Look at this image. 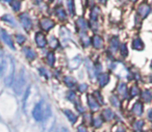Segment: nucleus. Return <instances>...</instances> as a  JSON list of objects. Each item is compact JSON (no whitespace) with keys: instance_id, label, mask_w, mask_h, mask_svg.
I'll return each mask as SVG.
<instances>
[{"instance_id":"22","label":"nucleus","mask_w":152,"mask_h":132,"mask_svg":"<svg viewBox=\"0 0 152 132\" xmlns=\"http://www.w3.org/2000/svg\"><path fill=\"white\" fill-rule=\"evenodd\" d=\"M99 1H100L101 3H105V2H106V0H99Z\"/></svg>"},{"instance_id":"6","label":"nucleus","mask_w":152,"mask_h":132,"mask_svg":"<svg viewBox=\"0 0 152 132\" xmlns=\"http://www.w3.org/2000/svg\"><path fill=\"white\" fill-rule=\"evenodd\" d=\"M1 38L3 39V41H4L5 42V44H7L9 45L10 47H11V48H14V45H13V42H12V40H11V38H10L9 36H7V34L5 31H3V30H1Z\"/></svg>"},{"instance_id":"17","label":"nucleus","mask_w":152,"mask_h":132,"mask_svg":"<svg viewBox=\"0 0 152 132\" xmlns=\"http://www.w3.org/2000/svg\"><path fill=\"white\" fill-rule=\"evenodd\" d=\"M16 40H17V42L19 43V44H22V43L25 41V38H24L23 36H20V34H18V36H16Z\"/></svg>"},{"instance_id":"13","label":"nucleus","mask_w":152,"mask_h":132,"mask_svg":"<svg viewBox=\"0 0 152 132\" xmlns=\"http://www.w3.org/2000/svg\"><path fill=\"white\" fill-rule=\"evenodd\" d=\"M68 7H69V11L71 13V15H73L75 13L74 11V1L73 0H68Z\"/></svg>"},{"instance_id":"9","label":"nucleus","mask_w":152,"mask_h":132,"mask_svg":"<svg viewBox=\"0 0 152 132\" xmlns=\"http://www.w3.org/2000/svg\"><path fill=\"white\" fill-rule=\"evenodd\" d=\"M5 70V61L2 56H0V77L3 75Z\"/></svg>"},{"instance_id":"4","label":"nucleus","mask_w":152,"mask_h":132,"mask_svg":"<svg viewBox=\"0 0 152 132\" xmlns=\"http://www.w3.org/2000/svg\"><path fill=\"white\" fill-rule=\"evenodd\" d=\"M40 25L44 30H49L54 26V22L49 18H44L40 21Z\"/></svg>"},{"instance_id":"3","label":"nucleus","mask_w":152,"mask_h":132,"mask_svg":"<svg viewBox=\"0 0 152 132\" xmlns=\"http://www.w3.org/2000/svg\"><path fill=\"white\" fill-rule=\"evenodd\" d=\"M20 22L22 23V25H23V27L25 28V29L29 30L30 28H31V26H32L31 20L28 17L27 14H22V15L20 16Z\"/></svg>"},{"instance_id":"14","label":"nucleus","mask_w":152,"mask_h":132,"mask_svg":"<svg viewBox=\"0 0 152 132\" xmlns=\"http://www.w3.org/2000/svg\"><path fill=\"white\" fill-rule=\"evenodd\" d=\"M2 20H4V21H7V22H9V23H11L12 25L14 26V24H15V22H14V19H13V17L12 16H10V15H5V16H3L2 17Z\"/></svg>"},{"instance_id":"12","label":"nucleus","mask_w":152,"mask_h":132,"mask_svg":"<svg viewBox=\"0 0 152 132\" xmlns=\"http://www.w3.org/2000/svg\"><path fill=\"white\" fill-rule=\"evenodd\" d=\"M12 7H13V9L14 11H19L20 7H21V2H20L19 0H15V1H13L12 2Z\"/></svg>"},{"instance_id":"15","label":"nucleus","mask_w":152,"mask_h":132,"mask_svg":"<svg viewBox=\"0 0 152 132\" xmlns=\"http://www.w3.org/2000/svg\"><path fill=\"white\" fill-rule=\"evenodd\" d=\"M145 9V5H142V7H140V13H142V15L143 16H146L148 14V12H149V9H148V7H146V9Z\"/></svg>"},{"instance_id":"19","label":"nucleus","mask_w":152,"mask_h":132,"mask_svg":"<svg viewBox=\"0 0 152 132\" xmlns=\"http://www.w3.org/2000/svg\"><path fill=\"white\" fill-rule=\"evenodd\" d=\"M49 59H50V61H48V63H49V65L52 66V65H53V61H54V56H53L52 53L48 54V61H49Z\"/></svg>"},{"instance_id":"11","label":"nucleus","mask_w":152,"mask_h":132,"mask_svg":"<svg viewBox=\"0 0 152 132\" xmlns=\"http://www.w3.org/2000/svg\"><path fill=\"white\" fill-rule=\"evenodd\" d=\"M65 113L67 115H69V117H68V119L70 120V122H71V123H74V122H76V119H77V117H76V115L74 114L73 112H72V111H70V110H65Z\"/></svg>"},{"instance_id":"10","label":"nucleus","mask_w":152,"mask_h":132,"mask_svg":"<svg viewBox=\"0 0 152 132\" xmlns=\"http://www.w3.org/2000/svg\"><path fill=\"white\" fill-rule=\"evenodd\" d=\"M107 81H108V76L106 75V74H102V75L99 76V82L102 86L105 85V84L107 83Z\"/></svg>"},{"instance_id":"23","label":"nucleus","mask_w":152,"mask_h":132,"mask_svg":"<svg viewBox=\"0 0 152 132\" xmlns=\"http://www.w3.org/2000/svg\"><path fill=\"white\" fill-rule=\"evenodd\" d=\"M3 1H5V2H11V0H3Z\"/></svg>"},{"instance_id":"8","label":"nucleus","mask_w":152,"mask_h":132,"mask_svg":"<svg viewBox=\"0 0 152 132\" xmlns=\"http://www.w3.org/2000/svg\"><path fill=\"white\" fill-rule=\"evenodd\" d=\"M56 16L58 17V19H61V20H66V13H65V11H64L63 9H56Z\"/></svg>"},{"instance_id":"16","label":"nucleus","mask_w":152,"mask_h":132,"mask_svg":"<svg viewBox=\"0 0 152 132\" xmlns=\"http://www.w3.org/2000/svg\"><path fill=\"white\" fill-rule=\"evenodd\" d=\"M91 15H92V18H93V20H96L97 16L99 15V9H98L97 7H95V9H94L93 11H92Z\"/></svg>"},{"instance_id":"18","label":"nucleus","mask_w":152,"mask_h":132,"mask_svg":"<svg viewBox=\"0 0 152 132\" xmlns=\"http://www.w3.org/2000/svg\"><path fill=\"white\" fill-rule=\"evenodd\" d=\"M89 103H90V106H92V108L93 109H97V104H95V101H94V99H91L89 98Z\"/></svg>"},{"instance_id":"20","label":"nucleus","mask_w":152,"mask_h":132,"mask_svg":"<svg viewBox=\"0 0 152 132\" xmlns=\"http://www.w3.org/2000/svg\"><path fill=\"white\" fill-rule=\"evenodd\" d=\"M57 132H69V130H68L67 128H65V127H61Z\"/></svg>"},{"instance_id":"1","label":"nucleus","mask_w":152,"mask_h":132,"mask_svg":"<svg viewBox=\"0 0 152 132\" xmlns=\"http://www.w3.org/2000/svg\"><path fill=\"white\" fill-rule=\"evenodd\" d=\"M49 107L44 102H39L32 109V117L37 121H43L48 115Z\"/></svg>"},{"instance_id":"5","label":"nucleus","mask_w":152,"mask_h":132,"mask_svg":"<svg viewBox=\"0 0 152 132\" xmlns=\"http://www.w3.org/2000/svg\"><path fill=\"white\" fill-rule=\"evenodd\" d=\"M36 41L37 44H38L39 47H44L46 45V39H45V36L41 32H39L36 36Z\"/></svg>"},{"instance_id":"2","label":"nucleus","mask_w":152,"mask_h":132,"mask_svg":"<svg viewBox=\"0 0 152 132\" xmlns=\"http://www.w3.org/2000/svg\"><path fill=\"white\" fill-rule=\"evenodd\" d=\"M24 86H25V76H24V71L23 70H20V72L18 73L17 77H16V79H15V85H14V90H15L16 94L21 95L24 90Z\"/></svg>"},{"instance_id":"21","label":"nucleus","mask_w":152,"mask_h":132,"mask_svg":"<svg viewBox=\"0 0 152 132\" xmlns=\"http://www.w3.org/2000/svg\"><path fill=\"white\" fill-rule=\"evenodd\" d=\"M78 130H79V132H88L87 129H86L85 127H83V126H80V127L78 128Z\"/></svg>"},{"instance_id":"7","label":"nucleus","mask_w":152,"mask_h":132,"mask_svg":"<svg viewBox=\"0 0 152 132\" xmlns=\"http://www.w3.org/2000/svg\"><path fill=\"white\" fill-rule=\"evenodd\" d=\"M24 53H25L26 57H27L28 59H34L37 56L36 52L34 51H32V49L30 48H25L24 49Z\"/></svg>"},{"instance_id":"24","label":"nucleus","mask_w":152,"mask_h":132,"mask_svg":"<svg viewBox=\"0 0 152 132\" xmlns=\"http://www.w3.org/2000/svg\"><path fill=\"white\" fill-rule=\"evenodd\" d=\"M130 1H135V0H130Z\"/></svg>"}]
</instances>
